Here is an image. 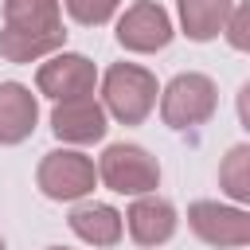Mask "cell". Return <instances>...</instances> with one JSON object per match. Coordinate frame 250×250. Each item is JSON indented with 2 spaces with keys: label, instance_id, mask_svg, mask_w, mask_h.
Masks as SVG:
<instances>
[{
  "label": "cell",
  "instance_id": "1",
  "mask_svg": "<svg viewBox=\"0 0 250 250\" xmlns=\"http://www.w3.org/2000/svg\"><path fill=\"white\" fill-rule=\"evenodd\" d=\"M156 74L137 62H113L102 74V109L121 125H141L156 105Z\"/></svg>",
  "mask_w": 250,
  "mask_h": 250
},
{
  "label": "cell",
  "instance_id": "2",
  "mask_svg": "<svg viewBox=\"0 0 250 250\" xmlns=\"http://www.w3.org/2000/svg\"><path fill=\"white\" fill-rule=\"evenodd\" d=\"M98 176H102V184H105L109 191H117V195H148V191H156V184H160V164H156V156H152L148 148L117 141V145H109V148L102 152Z\"/></svg>",
  "mask_w": 250,
  "mask_h": 250
},
{
  "label": "cell",
  "instance_id": "3",
  "mask_svg": "<svg viewBox=\"0 0 250 250\" xmlns=\"http://www.w3.org/2000/svg\"><path fill=\"white\" fill-rule=\"evenodd\" d=\"M219 105V90L207 74L199 70H188V74H176L164 94H160V117L164 125L172 129H191V125H203Z\"/></svg>",
  "mask_w": 250,
  "mask_h": 250
},
{
  "label": "cell",
  "instance_id": "4",
  "mask_svg": "<svg viewBox=\"0 0 250 250\" xmlns=\"http://www.w3.org/2000/svg\"><path fill=\"white\" fill-rule=\"evenodd\" d=\"M35 184L47 199H59V203H70V199H82L94 191L98 184V168L86 152H74V148H51L43 160H39V172H35Z\"/></svg>",
  "mask_w": 250,
  "mask_h": 250
},
{
  "label": "cell",
  "instance_id": "5",
  "mask_svg": "<svg viewBox=\"0 0 250 250\" xmlns=\"http://www.w3.org/2000/svg\"><path fill=\"white\" fill-rule=\"evenodd\" d=\"M188 227L195 230L199 242L219 246V250L250 242V215L242 207H227V203H215V199H195L188 207Z\"/></svg>",
  "mask_w": 250,
  "mask_h": 250
},
{
  "label": "cell",
  "instance_id": "6",
  "mask_svg": "<svg viewBox=\"0 0 250 250\" xmlns=\"http://www.w3.org/2000/svg\"><path fill=\"white\" fill-rule=\"evenodd\" d=\"M172 16L156 4V0H137L125 8V16L117 20V43L125 51H137V55H152V51H164L172 43Z\"/></svg>",
  "mask_w": 250,
  "mask_h": 250
},
{
  "label": "cell",
  "instance_id": "7",
  "mask_svg": "<svg viewBox=\"0 0 250 250\" xmlns=\"http://www.w3.org/2000/svg\"><path fill=\"white\" fill-rule=\"evenodd\" d=\"M94 82H98V70L86 55H74V51H55L39 74H35V86L39 94L62 102V98H82V94H94Z\"/></svg>",
  "mask_w": 250,
  "mask_h": 250
},
{
  "label": "cell",
  "instance_id": "8",
  "mask_svg": "<svg viewBox=\"0 0 250 250\" xmlns=\"http://www.w3.org/2000/svg\"><path fill=\"white\" fill-rule=\"evenodd\" d=\"M51 129L59 141L66 145H94L105 137V109L102 102H94V94H82V98H62L55 102L51 109Z\"/></svg>",
  "mask_w": 250,
  "mask_h": 250
},
{
  "label": "cell",
  "instance_id": "9",
  "mask_svg": "<svg viewBox=\"0 0 250 250\" xmlns=\"http://www.w3.org/2000/svg\"><path fill=\"white\" fill-rule=\"evenodd\" d=\"M125 227H129L137 246H160V242H168L176 234V207L168 199L152 195V191L137 195V203L125 215Z\"/></svg>",
  "mask_w": 250,
  "mask_h": 250
},
{
  "label": "cell",
  "instance_id": "10",
  "mask_svg": "<svg viewBox=\"0 0 250 250\" xmlns=\"http://www.w3.org/2000/svg\"><path fill=\"white\" fill-rule=\"evenodd\" d=\"M39 102L23 82H0V145H20L35 133Z\"/></svg>",
  "mask_w": 250,
  "mask_h": 250
},
{
  "label": "cell",
  "instance_id": "11",
  "mask_svg": "<svg viewBox=\"0 0 250 250\" xmlns=\"http://www.w3.org/2000/svg\"><path fill=\"white\" fill-rule=\"evenodd\" d=\"M66 223H70V230H74L82 242H90V246H117V242H121V230H125L121 211H113L109 203H82V207L70 211Z\"/></svg>",
  "mask_w": 250,
  "mask_h": 250
},
{
  "label": "cell",
  "instance_id": "12",
  "mask_svg": "<svg viewBox=\"0 0 250 250\" xmlns=\"http://www.w3.org/2000/svg\"><path fill=\"white\" fill-rule=\"evenodd\" d=\"M4 27L8 31H35V35H66L59 0H4Z\"/></svg>",
  "mask_w": 250,
  "mask_h": 250
},
{
  "label": "cell",
  "instance_id": "13",
  "mask_svg": "<svg viewBox=\"0 0 250 250\" xmlns=\"http://www.w3.org/2000/svg\"><path fill=\"white\" fill-rule=\"evenodd\" d=\"M176 8H180L184 35L195 39V43H207V39H215L223 31L234 0H176Z\"/></svg>",
  "mask_w": 250,
  "mask_h": 250
},
{
  "label": "cell",
  "instance_id": "14",
  "mask_svg": "<svg viewBox=\"0 0 250 250\" xmlns=\"http://www.w3.org/2000/svg\"><path fill=\"white\" fill-rule=\"evenodd\" d=\"M219 184L230 199H238V203L250 199V148L246 145H234L227 152V160L219 164Z\"/></svg>",
  "mask_w": 250,
  "mask_h": 250
},
{
  "label": "cell",
  "instance_id": "15",
  "mask_svg": "<svg viewBox=\"0 0 250 250\" xmlns=\"http://www.w3.org/2000/svg\"><path fill=\"white\" fill-rule=\"evenodd\" d=\"M62 4H66L70 20H78L82 27H98V23H109L125 0H62Z\"/></svg>",
  "mask_w": 250,
  "mask_h": 250
},
{
  "label": "cell",
  "instance_id": "16",
  "mask_svg": "<svg viewBox=\"0 0 250 250\" xmlns=\"http://www.w3.org/2000/svg\"><path fill=\"white\" fill-rule=\"evenodd\" d=\"M246 20H250V8L234 4L230 16H227V23H223V31H227V39H230L234 51H246Z\"/></svg>",
  "mask_w": 250,
  "mask_h": 250
},
{
  "label": "cell",
  "instance_id": "17",
  "mask_svg": "<svg viewBox=\"0 0 250 250\" xmlns=\"http://www.w3.org/2000/svg\"><path fill=\"white\" fill-rule=\"evenodd\" d=\"M47 250H66V246H47Z\"/></svg>",
  "mask_w": 250,
  "mask_h": 250
},
{
  "label": "cell",
  "instance_id": "18",
  "mask_svg": "<svg viewBox=\"0 0 250 250\" xmlns=\"http://www.w3.org/2000/svg\"><path fill=\"white\" fill-rule=\"evenodd\" d=\"M0 250H8V246H4V238H0Z\"/></svg>",
  "mask_w": 250,
  "mask_h": 250
}]
</instances>
